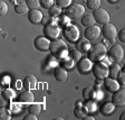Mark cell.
Listing matches in <instances>:
<instances>
[{
  "mask_svg": "<svg viewBox=\"0 0 125 120\" xmlns=\"http://www.w3.org/2000/svg\"><path fill=\"white\" fill-rule=\"evenodd\" d=\"M50 54L56 58H65L68 56V46L64 39L62 38H56L50 43V47H49Z\"/></svg>",
  "mask_w": 125,
  "mask_h": 120,
  "instance_id": "obj_1",
  "label": "cell"
},
{
  "mask_svg": "<svg viewBox=\"0 0 125 120\" xmlns=\"http://www.w3.org/2000/svg\"><path fill=\"white\" fill-rule=\"evenodd\" d=\"M107 54L106 46L104 44H94L87 52V56L92 62H99Z\"/></svg>",
  "mask_w": 125,
  "mask_h": 120,
  "instance_id": "obj_2",
  "label": "cell"
},
{
  "mask_svg": "<svg viewBox=\"0 0 125 120\" xmlns=\"http://www.w3.org/2000/svg\"><path fill=\"white\" fill-rule=\"evenodd\" d=\"M85 13V8L81 3H73L67 8L66 10V15L69 17L70 19H78L82 18V16Z\"/></svg>",
  "mask_w": 125,
  "mask_h": 120,
  "instance_id": "obj_3",
  "label": "cell"
},
{
  "mask_svg": "<svg viewBox=\"0 0 125 120\" xmlns=\"http://www.w3.org/2000/svg\"><path fill=\"white\" fill-rule=\"evenodd\" d=\"M108 72H109L108 66H107L105 63L101 62V61L93 66V74L95 75V78L98 79V80H104V79H106L107 76H108Z\"/></svg>",
  "mask_w": 125,
  "mask_h": 120,
  "instance_id": "obj_4",
  "label": "cell"
},
{
  "mask_svg": "<svg viewBox=\"0 0 125 120\" xmlns=\"http://www.w3.org/2000/svg\"><path fill=\"white\" fill-rule=\"evenodd\" d=\"M124 57V50L121 45H113L108 51V58L113 63H120Z\"/></svg>",
  "mask_w": 125,
  "mask_h": 120,
  "instance_id": "obj_5",
  "label": "cell"
},
{
  "mask_svg": "<svg viewBox=\"0 0 125 120\" xmlns=\"http://www.w3.org/2000/svg\"><path fill=\"white\" fill-rule=\"evenodd\" d=\"M64 36L70 43L77 42L78 38H79V30L75 25H68L64 28Z\"/></svg>",
  "mask_w": 125,
  "mask_h": 120,
  "instance_id": "obj_6",
  "label": "cell"
},
{
  "mask_svg": "<svg viewBox=\"0 0 125 120\" xmlns=\"http://www.w3.org/2000/svg\"><path fill=\"white\" fill-rule=\"evenodd\" d=\"M102 33H103V35H104V37L106 39H108V40H111V42H114L115 38L117 37V29L116 27L113 25V24H105L104 27H103V29H102Z\"/></svg>",
  "mask_w": 125,
  "mask_h": 120,
  "instance_id": "obj_7",
  "label": "cell"
},
{
  "mask_svg": "<svg viewBox=\"0 0 125 120\" xmlns=\"http://www.w3.org/2000/svg\"><path fill=\"white\" fill-rule=\"evenodd\" d=\"M93 16L95 18V20L98 24H102V25H105V24L109 23V19H111L108 11L103 9V8H98L96 10H94Z\"/></svg>",
  "mask_w": 125,
  "mask_h": 120,
  "instance_id": "obj_8",
  "label": "cell"
},
{
  "mask_svg": "<svg viewBox=\"0 0 125 120\" xmlns=\"http://www.w3.org/2000/svg\"><path fill=\"white\" fill-rule=\"evenodd\" d=\"M112 102L115 107H124L125 106V89H118L113 93Z\"/></svg>",
  "mask_w": 125,
  "mask_h": 120,
  "instance_id": "obj_9",
  "label": "cell"
},
{
  "mask_svg": "<svg viewBox=\"0 0 125 120\" xmlns=\"http://www.w3.org/2000/svg\"><path fill=\"white\" fill-rule=\"evenodd\" d=\"M101 33H102L101 28L98 26H96V25H93V26H89L85 29V37L87 39H89L91 42L92 40H96V39L99 38Z\"/></svg>",
  "mask_w": 125,
  "mask_h": 120,
  "instance_id": "obj_10",
  "label": "cell"
},
{
  "mask_svg": "<svg viewBox=\"0 0 125 120\" xmlns=\"http://www.w3.org/2000/svg\"><path fill=\"white\" fill-rule=\"evenodd\" d=\"M50 43L49 39L46 38V37H42V36H38L36 39H35V47H36L38 51H40V52H46V51L49 50L50 47Z\"/></svg>",
  "mask_w": 125,
  "mask_h": 120,
  "instance_id": "obj_11",
  "label": "cell"
},
{
  "mask_svg": "<svg viewBox=\"0 0 125 120\" xmlns=\"http://www.w3.org/2000/svg\"><path fill=\"white\" fill-rule=\"evenodd\" d=\"M44 31H45V35L47 36V38L52 39V40L58 38V36H59V28L54 23L49 24V25H46Z\"/></svg>",
  "mask_w": 125,
  "mask_h": 120,
  "instance_id": "obj_12",
  "label": "cell"
},
{
  "mask_svg": "<svg viewBox=\"0 0 125 120\" xmlns=\"http://www.w3.org/2000/svg\"><path fill=\"white\" fill-rule=\"evenodd\" d=\"M42 18H44V16H42V11L38 10V9H30L28 11V20L34 25L42 23Z\"/></svg>",
  "mask_w": 125,
  "mask_h": 120,
  "instance_id": "obj_13",
  "label": "cell"
},
{
  "mask_svg": "<svg viewBox=\"0 0 125 120\" xmlns=\"http://www.w3.org/2000/svg\"><path fill=\"white\" fill-rule=\"evenodd\" d=\"M104 86L108 92H113L114 93L115 91H117L120 89V83L116 81V79H112L107 76L106 79H104Z\"/></svg>",
  "mask_w": 125,
  "mask_h": 120,
  "instance_id": "obj_14",
  "label": "cell"
},
{
  "mask_svg": "<svg viewBox=\"0 0 125 120\" xmlns=\"http://www.w3.org/2000/svg\"><path fill=\"white\" fill-rule=\"evenodd\" d=\"M76 50L79 51L81 53H87L89 51V48L92 47L91 45V40L89 39H87L85 37V38H79L76 42Z\"/></svg>",
  "mask_w": 125,
  "mask_h": 120,
  "instance_id": "obj_15",
  "label": "cell"
},
{
  "mask_svg": "<svg viewBox=\"0 0 125 120\" xmlns=\"http://www.w3.org/2000/svg\"><path fill=\"white\" fill-rule=\"evenodd\" d=\"M78 68L83 73H88L91 70H93V63L89 58H82L78 63Z\"/></svg>",
  "mask_w": 125,
  "mask_h": 120,
  "instance_id": "obj_16",
  "label": "cell"
},
{
  "mask_svg": "<svg viewBox=\"0 0 125 120\" xmlns=\"http://www.w3.org/2000/svg\"><path fill=\"white\" fill-rule=\"evenodd\" d=\"M36 85H37V79L35 75L29 74V75H27L26 78H25V80H23V86H25L27 90L36 89Z\"/></svg>",
  "mask_w": 125,
  "mask_h": 120,
  "instance_id": "obj_17",
  "label": "cell"
},
{
  "mask_svg": "<svg viewBox=\"0 0 125 120\" xmlns=\"http://www.w3.org/2000/svg\"><path fill=\"white\" fill-rule=\"evenodd\" d=\"M54 75H55V79L58 82H64L68 78V72L64 67H56L54 72Z\"/></svg>",
  "mask_w": 125,
  "mask_h": 120,
  "instance_id": "obj_18",
  "label": "cell"
},
{
  "mask_svg": "<svg viewBox=\"0 0 125 120\" xmlns=\"http://www.w3.org/2000/svg\"><path fill=\"white\" fill-rule=\"evenodd\" d=\"M18 99H19V101L22 102V103H31V102H34L35 97H34V94H32V92L27 90V91H23L19 94Z\"/></svg>",
  "mask_w": 125,
  "mask_h": 120,
  "instance_id": "obj_19",
  "label": "cell"
},
{
  "mask_svg": "<svg viewBox=\"0 0 125 120\" xmlns=\"http://www.w3.org/2000/svg\"><path fill=\"white\" fill-rule=\"evenodd\" d=\"M83 98L86 101H93L96 98V91L91 86H87L83 90Z\"/></svg>",
  "mask_w": 125,
  "mask_h": 120,
  "instance_id": "obj_20",
  "label": "cell"
},
{
  "mask_svg": "<svg viewBox=\"0 0 125 120\" xmlns=\"http://www.w3.org/2000/svg\"><path fill=\"white\" fill-rule=\"evenodd\" d=\"M120 74H121V67L118 65V63H113L112 65L109 66V72H108L109 78L118 79Z\"/></svg>",
  "mask_w": 125,
  "mask_h": 120,
  "instance_id": "obj_21",
  "label": "cell"
},
{
  "mask_svg": "<svg viewBox=\"0 0 125 120\" xmlns=\"http://www.w3.org/2000/svg\"><path fill=\"white\" fill-rule=\"evenodd\" d=\"M87 113H88V110L84 107H76L74 110V115L78 119H84L85 117H87Z\"/></svg>",
  "mask_w": 125,
  "mask_h": 120,
  "instance_id": "obj_22",
  "label": "cell"
},
{
  "mask_svg": "<svg viewBox=\"0 0 125 120\" xmlns=\"http://www.w3.org/2000/svg\"><path fill=\"white\" fill-rule=\"evenodd\" d=\"M95 18H94L93 15H85L84 17H82V24L84 26L86 27H89V26H93L95 24Z\"/></svg>",
  "mask_w": 125,
  "mask_h": 120,
  "instance_id": "obj_23",
  "label": "cell"
},
{
  "mask_svg": "<svg viewBox=\"0 0 125 120\" xmlns=\"http://www.w3.org/2000/svg\"><path fill=\"white\" fill-rule=\"evenodd\" d=\"M28 9H29L28 5H27V3H23V2L17 3L16 7H15V11L17 13H20V15H22V13H28Z\"/></svg>",
  "mask_w": 125,
  "mask_h": 120,
  "instance_id": "obj_24",
  "label": "cell"
},
{
  "mask_svg": "<svg viewBox=\"0 0 125 120\" xmlns=\"http://www.w3.org/2000/svg\"><path fill=\"white\" fill-rule=\"evenodd\" d=\"M114 107L115 106L112 103H109V102H106V103H104V105L102 106L101 108V111L103 115H109V113L113 112V110H114Z\"/></svg>",
  "mask_w": 125,
  "mask_h": 120,
  "instance_id": "obj_25",
  "label": "cell"
},
{
  "mask_svg": "<svg viewBox=\"0 0 125 120\" xmlns=\"http://www.w3.org/2000/svg\"><path fill=\"white\" fill-rule=\"evenodd\" d=\"M28 110H29V113L38 116L39 113L42 112V106L39 105V103H32V105L29 106Z\"/></svg>",
  "mask_w": 125,
  "mask_h": 120,
  "instance_id": "obj_26",
  "label": "cell"
},
{
  "mask_svg": "<svg viewBox=\"0 0 125 120\" xmlns=\"http://www.w3.org/2000/svg\"><path fill=\"white\" fill-rule=\"evenodd\" d=\"M86 5L92 10H96L101 8V0H86Z\"/></svg>",
  "mask_w": 125,
  "mask_h": 120,
  "instance_id": "obj_27",
  "label": "cell"
},
{
  "mask_svg": "<svg viewBox=\"0 0 125 120\" xmlns=\"http://www.w3.org/2000/svg\"><path fill=\"white\" fill-rule=\"evenodd\" d=\"M60 13H62V9L58 5H54L49 8V16L52 17H57L58 15H60Z\"/></svg>",
  "mask_w": 125,
  "mask_h": 120,
  "instance_id": "obj_28",
  "label": "cell"
},
{
  "mask_svg": "<svg viewBox=\"0 0 125 120\" xmlns=\"http://www.w3.org/2000/svg\"><path fill=\"white\" fill-rule=\"evenodd\" d=\"M26 3L28 5L29 9H38L40 0H26Z\"/></svg>",
  "mask_w": 125,
  "mask_h": 120,
  "instance_id": "obj_29",
  "label": "cell"
},
{
  "mask_svg": "<svg viewBox=\"0 0 125 120\" xmlns=\"http://www.w3.org/2000/svg\"><path fill=\"white\" fill-rule=\"evenodd\" d=\"M13 95H15V93H13L12 90L7 89V90H3L2 91V97H3V99H6V100H11L13 98Z\"/></svg>",
  "mask_w": 125,
  "mask_h": 120,
  "instance_id": "obj_30",
  "label": "cell"
},
{
  "mask_svg": "<svg viewBox=\"0 0 125 120\" xmlns=\"http://www.w3.org/2000/svg\"><path fill=\"white\" fill-rule=\"evenodd\" d=\"M8 13V5L5 2V1H0V16L3 17L6 16Z\"/></svg>",
  "mask_w": 125,
  "mask_h": 120,
  "instance_id": "obj_31",
  "label": "cell"
},
{
  "mask_svg": "<svg viewBox=\"0 0 125 120\" xmlns=\"http://www.w3.org/2000/svg\"><path fill=\"white\" fill-rule=\"evenodd\" d=\"M68 56H69L70 58H73L74 61H78L79 58H81V52L77 51V50L72 51L70 53H68Z\"/></svg>",
  "mask_w": 125,
  "mask_h": 120,
  "instance_id": "obj_32",
  "label": "cell"
},
{
  "mask_svg": "<svg viewBox=\"0 0 125 120\" xmlns=\"http://www.w3.org/2000/svg\"><path fill=\"white\" fill-rule=\"evenodd\" d=\"M72 0H57V5L60 8H68L70 6Z\"/></svg>",
  "mask_w": 125,
  "mask_h": 120,
  "instance_id": "obj_33",
  "label": "cell"
},
{
  "mask_svg": "<svg viewBox=\"0 0 125 120\" xmlns=\"http://www.w3.org/2000/svg\"><path fill=\"white\" fill-rule=\"evenodd\" d=\"M54 0H40V5L44 8H50L52 6H54Z\"/></svg>",
  "mask_w": 125,
  "mask_h": 120,
  "instance_id": "obj_34",
  "label": "cell"
},
{
  "mask_svg": "<svg viewBox=\"0 0 125 120\" xmlns=\"http://www.w3.org/2000/svg\"><path fill=\"white\" fill-rule=\"evenodd\" d=\"M74 62H75V61H74L73 58H70L69 56H67V57H65V64H64V65H65L66 68H70L74 66Z\"/></svg>",
  "mask_w": 125,
  "mask_h": 120,
  "instance_id": "obj_35",
  "label": "cell"
},
{
  "mask_svg": "<svg viewBox=\"0 0 125 120\" xmlns=\"http://www.w3.org/2000/svg\"><path fill=\"white\" fill-rule=\"evenodd\" d=\"M117 37H118V39H120L122 43H125V27L120 30V33H118Z\"/></svg>",
  "mask_w": 125,
  "mask_h": 120,
  "instance_id": "obj_36",
  "label": "cell"
},
{
  "mask_svg": "<svg viewBox=\"0 0 125 120\" xmlns=\"http://www.w3.org/2000/svg\"><path fill=\"white\" fill-rule=\"evenodd\" d=\"M37 119L38 118L36 117V115H32V113H29V115L23 117V120H37Z\"/></svg>",
  "mask_w": 125,
  "mask_h": 120,
  "instance_id": "obj_37",
  "label": "cell"
},
{
  "mask_svg": "<svg viewBox=\"0 0 125 120\" xmlns=\"http://www.w3.org/2000/svg\"><path fill=\"white\" fill-rule=\"evenodd\" d=\"M52 17V16H50ZM50 17H44L42 18V24H44L45 26L46 25H49V24H52V19L50 18Z\"/></svg>",
  "mask_w": 125,
  "mask_h": 120,
  "instance_id": "obj_38",
  "label": "cell"
},
{
  "mask_svg": "<svg viewBox=\"0 0 125 120\" xmlns=\"http://www.w3.org/2000/svg\"><path fill=\"white\" fill-rule=\"evenodd\" d=\"M118 80H120L122 83H125V71L124 72H121L120 76H118Z\"/></svg>",
  "mask_w": 125,
  "mask_h": 120,
  "instance_id": "obj_39",
  "label": "cell"
},
{
  "mask_svg": "<svg viewBox=\"0 0 125 120\" xmlns=\"http://www.w3.org/2000/svg\"><path fill=\"white\" fill-rule=\"evenodd\" d=\"M1 119H10V117H9L8 115H5V113H3V111H2V116H1Z\"/></svg>",
  "mask_w": 125,
  "mask_h": 120,
  "instance_id": "obj_40",
  "label": "cell"
},
{
  "mask_svg": "<svg viewBox=\"0 0 125 120\" xmlns=\"http://www.w3.org/2000/svg\"><path fill=\"white\" fill-rule=\"evenodd\" d=\"M120 120H125V111L120 116Z\"/></svg>",
  "mask_w": 125,
  "mask_h": 120,
  "instance_id": "obj_41",
  "label": "cell"
},
{
  "mask_svg": "<svg viewBox=\"0 0 125 120\" xmlns=\"http://www.w3.org/2000/svg\"><path fill=\"white\" fill-rule=\"evenodd\" d=\"M84 120H95V118L94 117H85Z\"/></svg>",
  "mask_w": 125,
  "mask_h": 120,
  "instance_id": "obj_42",
  "label": "cell"
},
{
  "mask_svg": "<svg viewBox=\"0 0 125 120\" xmlns=\"http://www.w3.org/2000/svg\"><path fill=\"white\" fill-rule=\"evenodd\" d=\"M107 1H108V2H112V3H114V2H116L117 0H107Z\"/></svg>",
  "mask_w": 125,
  "mask_h": 120,
  "instance_id": "obj_43",
  "label": "cell"
},
{
  "mask_svg": "<svg viewBox=\"0 0 125 120\" xmlns=\"http://www.w3.org/2000/svg\"><path fill=\"white\" fill-rule=\"evenodd\" d=\"M123 68H124V71H125V64H124V66H123Z\"/></svg>",
  "mask_w": 125,
  "mask_h": 120,
  "instance_id": "obj_44",
  "label": "cell"
}]
</instances>
